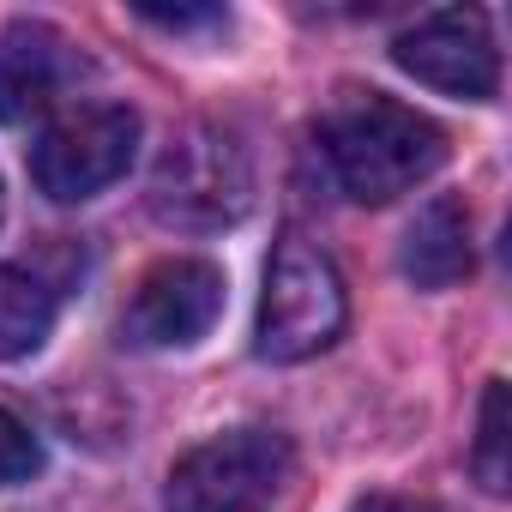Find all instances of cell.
Instances as JSON below:
<instances>
[{
    "instance_id": "cell-1",
    "label": "cell",
    "mask_w": 512,
    "mask_h": 512,
    "mask_svg": "<svg viewBox=\"0 0 512 512\" xmlns=\"http://www.w3.org/2000/svg\"><path fill=\"white\" fill-rule=\"evenodd\" d=\"M320 151L350 199L386 205L446 163V127L386 91H350L320 127Z\"/></svg>"
},
{
    "instance_id": "cell-2",
    "label": "cell",
    "mask_w": 512,
    "mask_h": 512,
    "mask_svg": "<svg viewBox=\"0 0 512 512\" xmlns=\"http://www.w3.org/2000/svg\"><path fill=\"white\" fill-rule=\"evenodd\" d=\"M253 211V151L223 121H187L151 169V217L163 229L217 235Z\"/></svg>"
},
{
    "instance_id": "cell-3",
    "label": "cell",
    "mask_w": 512,
    "mask_h": 512,
    "mask_svg": "<svg viewBox=\"0 0 512 512\" xmlns=\"http://www.w3.org/2000/svg\"><path fill=\"white\" fill-rule=\"evenodd\" d=\"M344 320H350V296H344L332 253L290 229L272 247V266H266L260 332H253L260 338V356L266 362H308V356L338 344Z\"/></svg>"
},
{
    "instance_id": "cell-4",
    "label": "cell",
    "mask_w": 512,
    "mask_h": 512,
    "mask_svg": "<svg viewBox=\"0 0 512 512\" xmlns=\"http://www.w3.org/2000/svg\"><path fill=\"white\" fill-rule=\"evenodd\" d=\"M296 470V446L278 428H229L181 452L163 488V512H266Z\"/></svg>"
},
{
    "instance_id": "cell-5",
    "label": "cell",
    "mask_w": 512,
    "mask_h": 512,
    "mask_svg": "<svg viewBox=\"0 0 512 512\" xmlns=\"http://www.w3.org/2000/svg\"><path fill=\"white\" fill-rule=\"evenodd\" d=\"M133 151H139V115L127 103H85L43 127V139L31 145V181L55 205H79L115 187Z\"/></svg>"
},
{
    "instance_id": "cell-6",
    "label": "cell",
    "mask_w": 512,
    "mask_h": 512,
    "mask_svg": "<svg viewBox=\"0 0 512 512\" xmlns=\"http://www.w3.org/2000/svg\"><path fill=\"white\" fill-rule=\"evenodd\" d=\"M392 61L416 85L464 97V103H488L500 91V49H494L488 19L476 7H446V13L416 19L410 31H398Z\"/></svg>"
},
{
    "instance_id": "cell-7",
    "label": "cell",
    "mask_w": 512,
    "mask_h": 512,
    "mask_svg": "<svg viewBox=\"0 0 512 512\" xmlns=\"http://www.w3.org/2000/svg\"><path fill=\"white\" fill-rule=\"evenodd\" d=\"M223 314V272L211 260H157L133 302L121 308V344L133 350H187Z\"/></svg>"
},
{
    "instance_id": "cell-8",
    "label": "cell",
    "mask_w": 512,
    "mask_h": 512,
    "mask_svg": "<svg viewBox=\"0 0 512 512\" xmlns=\"http://www.w3.org/2000/svg\"><path fill=\"white\" fill-rule=\"evenodd\" d=\"M79 73H85V61L55 25H43V19L7 25L0 31V127H25V121L49 115Z\"/></svg>"
},
{
    "instance_id": "cell-9",
    "label": "cell",
    "mask_w": 512,
    "mask_h": 512,
    "mask_svg": "<svg viewBox=\"0 0 512 512\" xmlns=\"http://www.w3.org/2000/svg\"><path fill=\"white\" fill-rule=\"evenodd\" d=\"M398 266L416 290H452L470 278L476 266V247H470V205L458 193H434L410 229H404V247H398Z\"/></svg>"
},
{
    "instance_id": "cell-10",
    "label": "cell",
    "mask_w": 512,
    "mask_h": 512,
    "mask_svg": "<svg viewBox=\"0 0 512 512\" xmlns=\"http://www.w3.org/2000/svg\"><path fill=\"white\" fill-rule=\"evenodd\" d=\"M55 326V290L25 272V266H0V362L31 356Z\"/></svg>"
},
{
    "instance_id": "cell-11",
    "label": "cell",
    "mask_w": 512,
    "mask_h": 512,
    "mask_svg": "<svg viewBox=\"0 0 512 512\" xmlns=\"http://www.w3.org/2000/svg\"><path fill=\"white\" fill-rule=\"evenodd\" d=\"M470 464H476V476H482L488 494H506V380H488V392H482Z\"/></svg>"
},
{
    "instance_id": "cell-12",
    "label": "cell",
    "mask_w": 512,
    "mask_h": 512,
    "mask_svg": "<svg viewBox=\"0 0 512 512\" xmlns=\"http://www.w3.org/2000/svg\"><path fill=\"white\" fill-rule=\"evenodd\" d=\"M37 464H43L37 434H31L13 410H0V488H13V482L37 476Z\"/></svg>"
},
{
    "instance_id": "cell-13",
    "label": "cell",
    "mask_w": 512,
    "mask_h": 512,
    "mask_svg": "<svg viewBox=\"0 0 512 512\" xmlns=\"http://www.w3.org/2000/svg\"><path fill=\"white\" fill-rule=\"evenodd\" d=\"M139 19H151V25H163V31H193V25H223V13L217 7H205V13H151V7H139Z\"/></svg>"
},
{
    "instance_id": "cell-14",
    "label": "cell",
    "mask_w": 512,
    "mask_h": 512,
    "mask_svg": "<svg viewBox=\"0 0 512 512\" xmlns=\"http://www.w3.org/2000/svg\"><path fill=\"white\" fill-rule=\"evenodd\" d=\"M350 512H440L434 500H410V494H368V500H356Z\"/></svg>"
},
{
    "instance_id": "cell-15",
    "label": "cell",
    "mask_w": 512,
    "mask_h": 512,
    "mask_svg": "<svg viewBox=\"0 0 512 512\" xmlns=\"http://www.w3.org/2000/svg\"><path fill=\"white\" fill-rule=\"evenodd\" d=\"M0 211H7V199H0Z\"/></svg>"
}]
</instances>
